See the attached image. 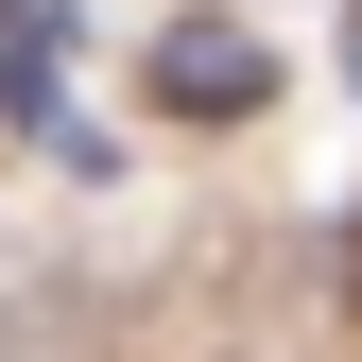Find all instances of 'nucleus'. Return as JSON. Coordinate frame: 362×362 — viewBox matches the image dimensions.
<instances>
[{"label":"nucleus","instance_id":"1","mask_svg":"<svg viewBox=\"0 0 362 362\" xmlns=\"http://www.w3.org/2000/svg\"><path fill=\"white\" fill-rule=\"evenodd\" d=\"M156 104L173 121H259V104H276V52H259L242 18H173L156 35Z\"/></svg>","mask_w":362,"mask_h":362},{"label":"nucleus","instance_id":"2","mask_svg":"<svg viewBox=\"0 0 362 362\" xmlns=\"http://www.w3.org/2000/svg\"><path fill=\"white\" fill-rule=\"evenodd\" d=\"M52 35H69V0H0V104H18L35 139H69V104H52Z\"/></svg>","mask_w":362,"mask_h":362},{"label":"nucleus","instance_id":"3","mask_svg":"<svg viewBox=\"0 0 362 362\" xmlns=\"http://www.w3.org/2000/svg\"><path fill=\"white\" fill-rule=\"evenodd\" d=\"M345 86H362V0H345Z\"/></svg>","mask_w":362,"mask_h":362},{"label":"nucleus","instance_id":"4","mask_svg":"<svg viewBox=\"0 0 362 362\" xmlns=\"http://www.w3.org/2000/svg\"><path fill=\"white\" fill-rule=\"evenodd\" d=\"M345 293H362V224H345Z\"/></svg>","mask_w":362,"mask_h":362}]
</instances>
